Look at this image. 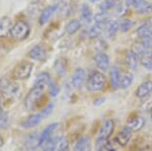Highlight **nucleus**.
Returning a JSON list of instances; mask_svg holds the SVG:
<instances>
[{"label": "nucleus", "instance_id": "f257e3e1", "mask_svg": "<svg viewBox=\"0 0 152 151\" xmlns=\"http://www.w3.org/2000/svg\"><path fill=\"white\" fill-rule=\"evenodd\" d=\"M105 85V77L104 73L99 70H94L89 73L86 82V88L90 92H99L104 89Z\"/></svg>", "mask_w": 152, "mask_h": 151}, {"label": "nucleus", "instance_id": "f03ea898", "mask_svg": "<svg viewBox=\"0 0 152 151\" xmlns=\"http://www.w3.org/2000/svg\"><path fill=\"white\" fill-rule=\"evenodd\" d=\"M44 90H45V88H43V87L34 86L28 92L26 97H24V101H23L24 108L28 109V111H34L39 106V103L41 101V99L43 98Z\"/></svg>", "mask_w": 152, "mask_h": 151}, {"label": "nucleus", "instance_id": "7ed1b4c3", "mask_svg": "<svg viewBox=\"0 0 152 151\" xmlns=\"http://www.w3.org/2000/svg\"><path fill=\"white\" fill-rule=\"evenodd\" d=\"M19 91H20L19 85L13 80L7 77H2L0 79V92L3 96L7 98H12V97L18 96Z\"/></svg>", "mask_w": 152, "mask_h": 151}, {"label": "nucleus", "instance_id": "20e7f679", "mask_svg": "<svg viewBox=\"0 0 152 151\" xmlns=\"http://www.w3.org/2000/svg\"><path fill=\"white\" fill-rule=\"evenodd\" d=\"M29 31H31V28H29L28 23H26V21L19 20L12 26L10 30V35L15 40L21 41L28 38Z\"/></svg>", "mask_w": 152, "mask_h": 151}, {"label": "nucleus", "instance_id": "39448f33", "mask_svg": "<svg viewBox=\"0 0 152 151\" xmlns=\"http://www.w3.org/2000/svg\"><path fill=\"white\" fill-rule=\"evenodd\" d=\"M33 68H34V64L31 62H26V61L20 62L18 66L14 68L13 73H12L13 78L18 80L28 79L31 76Z\"/></svg>", "mask_w": 152, "mask_h": 151}, {"label": "nucleus", "instance_id": "423d86ee", "mask_svg": "<svg viewBox=\"0 0 152 151\" xmlns=\"http://www.w3.org/2000/svg\"><path fill=\"white\" fill-rule=\"evenodd\" d=\"M126 6L133 7L139 14H148L152 12V3L147 0H126Z\"/></svg>", "mask_w": 152, "mask_h": 151}, {"label": "nucleus", "instance_id": "0eeeda50", "mask_svg": "<svg viewBox=\"0 0 152 151\" xmlns=\"http://www.w3.org/2000/svg\"><path fill=\"white\" fill-rule=\"evenodd\" d=\"M115 130V123L112 119H107L102 123V127H100L99 134H97L96 140H102V141H107L110 139V137L112 136V134L114 133Z\"/></svg>", "mask_w": 152, "mask_h": 151}, {"label": "nucleus", "instance_id": "6e6552de", "mask_svg": "<svg viewBox=\"0 0 152 151\" xmlns=\"http://www.w3.org/2000/svg\"><path fill=\"white\" fill-rule=\"evenodd\" d=\"M137 36L140 40L143 41H148V42L152 43V23H144L141 24L136 31Z\"/></svg>", "mask_w": 152, "mask_h": 151}, {"label": "nucleus", "instance_id": "1a4fd4ad", "mask_svg": "<svg viewBox=\"0 0 152 151\" xmlns=\"http://www.w3.org/2000/svg\"><path fill=\"white\" fill-rule=\"evenodd\" d=\"M145 125V120L143 119V117L140 115H134L131 116L127 120V127H128L132 132H137V131H140L142 128Z\"/></svg>", "mask_w": 152, "mask_h": 151}, {"label": "nucleus", "instance_id": "9d476101", "mask_svg": "<svg viewBox=\"0 0 152 151\" xmlns=\"http://www.w3.org/2000/svg\"><path fill=\"white\" fill-rule=\"evenodd\" d=\"M86 80V72L82 68H77L72 75L71 84L74 88H80Z\"/></svg>", "mask_w": 152, "mask_h": 151}, {"label": "nucleus", "instance_id": "9b49d317", "mask_svg": "<svg viewBox=\"0 0 152 151\" xmlns=\"http://www.w3.org/2000/svg\"><path fill=\"white\" fill-rule=\"evenodd\" d=\"M94 62L96 64V66L99 69L105 71V70L109 69L110 64H111V61H110V57L107 53L104 52H99L94 55Z\"/></svg>", "mask_w": 152, "mask_h": 151}, {"label": "nucleus", "instance_id": "f8f14e48", "mask_svg": "<svg viewBox=\"0 0 152 151\" xmlns=\"http://www.w3.org/2000/svg\"><path fill=\"white\" fill-rule=\"evenodd\" d=\"M132 131L130 130V129L127 127V126H125V127L122 128V130L120 131L119 133H118L117 137H116V142L117 144L119 146H121V147H124V146H126L128 143L130 142V140H131L132 138Z\"/></svg>", "mask_w": 152, "mask_h": 151}, {"label": "nucleus", "instance_id": "ddd939ff", "mask_svg": "<svg viewBox=\"0 0 152 151\" xmlns=\"http://www.w3.org/2000/svg\"><path fill=\"white\" fill-rule=\"evenodd\" d=\"M152 93V80H147L138 86L136 89V96L140 99H145Z\"/></svg>", "mask_w": 152, "mask_h": 151}, {"label": "nucleus", "instance_id": "4468645a", "mask_svg": "<svg viewBox=\"0 0 152 151\" xmlns=\"http://www.w3.org/2000/svg\"><path fill=\"white\" fill-rule=\"evenodd\" d=\"M28 57L33 60L40 61V62H44L47 59V51L45 50L42 46H35L29 50Z\"/></svg>", "mask_w": 152, "mask_h": 151}, {"label": "nucleus", "instance_id": "2eb2a0df", "mask_svg": "<svg viewBox=\"0 0 152 151\" xmlns=\"http://www.w3.org/2000/svg\"><path fill=\"white\" fill-rule=\"evenodd\" d=\"M73 151H91V141L89 136L85 135L80 137L73 145Z\"/></svg>", "mask_w": 152, "mask_h": 151}, {"label": "nucleus", "instance_id": "dca6fc26", "mask_svg": "<svg viewBox=\"0 0 152 151\" xmlns=\"http://www.w3.org/2000/svg\"><path fill=\"white\" fill-rule=\"evenodd\" d=\"M125 62H126L127 66L130 70H133L136 71L138 69L139 63H140V59H139V56L135 54L132 50L128 51L125 55Z\"/></svg>", "mask_w": 152, "mask_h": 151}, {"label": "nucleus", "instance_id": "f3484780", "mask_svg": "<svg viewBox=\"0 0 152 151\" xmlns=\"http://www.w3.org/2000/svg\"><path fill=\"white\" fill-rule=\"evenodd\" d=\"M152 49V43L151 42H148V41H139L137 43H134L133 46H132V49L131 50L133 51L135 54H137L140 57L141 55H143L144 53L148 52L149 50Z\"/></svg>", "mask_w": 152, "mask_h": 151}, {"label": "nucleus", "instance_id": "a211bd4d", "mask_svg": "<svg viewBox=\"0 0 152 151\" xmlns=\"http://www.w3.org/2000/svg\"><path fill=\"white\" fill-rule=\"evenodd\" d=\"M58 7H59V4H52V5H49L48 7H46V8L42 11V13L40 15V19H39L41 26H44V24H46L50 20V18L53 16V14L57 11Z\"/></svg>", "mask_w": 152, "mask_h": 151}, {"label": "nucleus", "instance_id": "6ab92c4d", "mask_svg": "<svg viewBox=\"0 0 152 151\" xmlns=\"http://www.w3.org/2000/svg\"><path fill=\"white\" fill-rule=\"evenodd\" d=\"M58 125H59L58 123L50 124V125L47 126V127H46L43 131H42V133L40 134V137H39V146L43 145L44 143H45L46 141H47L49 138L52 136L53 132L56 130V128H57Z\"/></svg>", "mask_w": 152, "mask_h": 151}, {"label": "nucleus", "instance_id": "aec40b11", "mask_svg": "<svg viewBox=\"0 0 152 151\" xmlns=\"http://www.w3.org/2000/svg\"><path fill=\"white\" fill-rule=\"evenodd\" d=\"M39 137H40V134L38 135L37 132H33L28 134L26 136V140H24V146L28 150H34L37 147H39Z\"/></svg>", "mask_w": 152, "mask_h": 151}, {"label": "nucleus", "instance_id": "412c9836", "mask_svg": "<svg viewBox=\"0 0 152 151\" xmlns=\"http://www.w3.org/2000/svg\"><path fill=\"white\" fill-rule=\"evenodd\" d=\"M12 28V20L8 16H3L0 18V38H4L10 33Z\"/></svg>", "mask_w": 152, "mask_h": 151}, {"label": "nucleus", "instance_id": "4be33fe9", "mask_svg": "<svg viewBox=\"0 0 152 151\" xmlns=\"http://www.w3.org/2000/svg\"><path fill=\"white\" fill-rule=\"evenodd\" d=\"M43 118H42L41 114H34V115H31L28 117L26 120H24L21 124L23 128L26 129H29V128H34V127H37L38 125H40Z\"/></svg>", "mask_w": 152, "mask_h": 151}, {"label": "nucleus", "instance_id": "5701e85b", "mask_svg": "<svg viewBox=\"0 0 152 151\" xmlns=\"http://www.w3.org/2000/svg\"><path fill=\"white\" fill-rule=\"evenodd\" d=\"M52 82L51 80V76L48 72H41L40 74L37 76L36 81L34 86H39V87H43V88H46L48 87L50 83Z\"/></svg>", "mask_w": 152, "mask_h": 151}, {"label": "nucleus", "instance_id": "b1692460", "mask_svg": "<svg viewBox=\"0 0 152 151\" xmlns=\"http://www.w3.org/2000/svg\"><path fill=\"white\" fill-rule=\"evenodd\" d=\"M110 84L114 90H116L120 87V80H121V74L116 67H113L110 70Z\"/></svg>", "mask_w": 152, "mask_h": 151}, {"label": "nucleus", "instance_id": "393cba45", "mask_svg": "<svg viewBox=\"0 0 152 151\" xmlns=\"http://www.w3.org/2000/svg\"><path fill=\"white\" fill-rule=\"evenodd\" d=\"M54 70L58 76H64L67 71V62L64 58H59L54 64Z\"/></svg>", "mask_w": 152, "mask_h": 151}, {"label": "nucleus", "instance_id": "a878e982", "mask_svg": "<svg viewBox=\"0 0 152 151\" xmlns=\"http://www.w3.org/2000/svg\"><path fill=\"white\" fill-rule=\"evenodd\" d=\"M134 81V75L131 72H125L123 75H121L120 80V88L127 89L132 85Z\"/></svg>", "mask_w": 152, "mask_h": 151}, {"label": "nucleus", "instance_id": "bb28decb", "mask_svg": "<svg viewBox=\"0 0 152 151\" xmlns=\"http://www.w3.org/2000/svg\"><path fill=\"white\" fill-rule=\"evenodd\" d=\"M105 31H107V35L110 38H114L117 35V33L119 31V23L117 20H109L105 24Z\"/></svg>", "mask_w": 152, "mask_h": 151}, {"label": "nucleus", "instance_id": "cd10ccee", "mask_svg": "<svg viewBox=\"0 0 152 151\" xmlns=\"http://www.w3.org/2000/svg\"><path fill=\"white\" fill-rule=\"evenodd\" d=\"M82 26V21L79 19H73V20L69 21L65 26V31L67 34L69 35H73L76 31H78L80 30V28Z\"/></svg>", "mask_w": 152, "mask_h": 151}, {"label": "nucleus", "instance_id": "c85d7f7f", "mask_svg": "<svg viewBox=\"0 0 152 151\" xmlns=\"http://www.w3.org/2000/svg\"><path fill=\"white\" fill-rule=\"evenodd\" d=\"M80 12H81V20L85 23H90L94 19V15L91 13L89 6L87 4H82L81 8H80Z\"/></svg>", "mask_w": 152, "mask_h": 151}, {"label": "nucleus", "instance_id": "c756f323", "mask_svg": "<svg viewBox=\"0 0 152 151\" xmlns=\"http://www.w3.org/2000/svg\"><path fill=\"white\" fill-rule=\"evenodd\" d=\"M139 59H140V63L146 69L152 70V49L149 50L148 52L144 53L143 55H141Z\"/></svg>", "mask_w": 152, "mask_h": 151}, {"label": "nucleus", "instance_id": "7c9ffc66", "mask_svg": "<svg viewBox=\"0 0 152 151\" xmlns=\"http://www.w3.org/2000/svg\"><path fill=\"white\" fill-rule=\"evenodd\" d=\"M105 28V26L104 24H100V23H94L91 28L88 30L87 31V36L89 39H95L97 38L100 34L102 33V30Z\"/></svg>", "mask_w": 152, "mask_h": 151}, {"label": "nucleus", "instance_id": "2f4dec72", "mask_svg": "<svg viewBox=\"0 0 152 151\" xmlns=\"http://www.w3.org/2000/svg\"><path fill=\"white\" fill-rule=\"evenodd\" d=\"M56 151H70V142L66 136H60L58 138Z\"/></svg>", "mask_w": 152, "mask_h": 151}, {"label": "nucleus", "instance_id": "473e14b6", "mask_svg": "<svg viewBox=\"0 0 152 151\" xmlns=\"http://www.w3.org/2000/svg\"><path fill=\"white\" fill-rule=\"evenodd\" d=\"M59 137H52L51 136L49 139L41 146L43 151H56V146H57Z\"/></svg>", "mask_w": 152, "mask_h": 151}, {"label": "nucleus", "instance_id": "72a5a7b5", "mask_svg": "<svg viewBox=\"0 0 152 151\" xmlns=\"http://www.w3.org/2000/svg\"><path fill=\"white\" fill-rule=\"evenodd\" d=\"M115 6H116L115 0H104L99 5V10L100 12H107L109 10H111L112 8H114Z\"/></svg>", "mask_w": 152, "mask_h": 151}, {"label": "nucleus", "instance_id": "f704fd0d", "mask_svg": "<svg viewBox=\"0 0 152 151\" xmlns=\"http://www.w3.org/2000/svg\"><path fill=\"white\" fill-rule=\"evenodd\" d=\"M133 26V21L131 19H123L119 23V28L122 33H126L129 30H131V28Z\"/></svg>", "mask_w": 152, "mask_h": 151}, {"label": "nucleus", "instance_id": "c9c22d12", "mask_svg": "<svg viewBox=\"0 0 152 151\" xmlns=\"http://www.w3.org/2000/svg\"><path fill=\"white\" fill-rule=\"evenodd\" d=\"M10 124V118H9V115L7 113H2L0 114V130H3V129H6Z\"/></svg>", "mask_w": 152, "mask_h": 151}, {"label": "nucleus", "instance_id": "e433bc0d", "mask_svg": "<svg viewBox=\"0 0 152 151\" xmlns=\"http://www.w3.org/2000/svg\"><path fill=\"white\" fill-rule=\"evenodd\" d=\"M48 89H49V93L51 94V96H57L60 92V87L58 86L57 83L55 82H51L50 85L48 86Z\"/></svg>", "mask_w": 152, "mask_h": 151}, {"label": "nucleus", "instance_id": "4c0bfd02", "mask_svg": "<svg viewBox=\"0 0 152 151\" xmlns=\"http://www.w3.org/2000/svg\"><path fill=\"white\" fill-rule=\"evenodd\" d=\"M53 109H54V104L53 103H50L49 104H47V106H46V108L44 109L43 111L40 112L42 118L45 119V118H47V117H49L51 114H52Z\"/></svg>", "mask_w": 152, "mask_h": 151}, {"label": "nucleus", "instance_id": "58836bf2", "mask_svg": "<svg viewBox=\"0 0 152 151\" xmlns=\"http://www.w3.org/2000/svg\"><path fill=\"white\" fill-rule=\"evenodd\" d=\"M142 108L144 111H152V97L148 96L144 99V103L142 104Z\"/></svg>", "mask_w": 152, "mask_h": 151}, {"label": "nucleus", "instance_id": "ea45409f", "mask_svg": "<svg viewBox=\"0 0 152 151\" xmlns=\"http://www.w3.org/2000/svg\"><path fill=\"white\" fill-rule=\"evenodd\" d=\"M115 8H116V13L118 16H123L125 13H126L127 11V8L128 7L126 6V4H120V5H116L115 6Z\"/></svg>", "mask_w": 152, "mask_h": 151}, {"label": "nucleus", "instance_id": "a19ab883", "mask_svg": "<svg viewBox=\"0 0 152 151\" xmlns=\"http://www.w3.org/2000/svg\"><path fill=\"white\" fill-rule=\"evenodd\" d=\"M3 146V139H2V137L0 136V148Z\"/></svg>", "mask_w": 152, "mask_h": 151}, {"label": "nucleus", "instance_id": "79ce46f5", "mask_svg": "<svg viewBox=\"0 0 152 151\" xmlns=\"http://www.w3.org/2000/svg\"><path fill=\"white\" fill-rule=\"evenodd\" d=\"M3 113V109H2V104H1V101H0V114Z\"/></svg>", "mask_w": 152, "mask_h": 151}, {"label": "nucleus", "instance_id": "37998d69", "mask_svg": "<svg viewBox=\"0 0 152 151\" xmlns=\"http://www.w3.org/2000/svg\"><path fill=\"white\" fill-rule=\"evenodd\" d=\"M91 2H96V1H99V0H90Z\"/></svg>", "mask_w": 152, "mask_h": 151}, {"label": "nucleus", "instance_id": "c03bdc74", "mask_svg": "<svg viewBox=\"0 0 152 151\" xmlns=\"http://www.w3.org/2000/svg\"><path fill=\"white\" fill-rule=\"evenodd\" d=\"M151 121H152V111H151Z\"/></svg>", "mask_w": 152, "mask_h": 151}]
</instances>
